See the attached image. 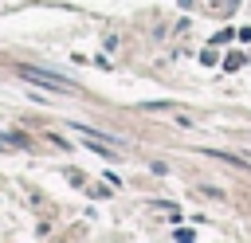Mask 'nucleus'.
I'll return each instance as SVG.
<instances>
[{
	"instance_id": "2",
	"label": "nucleus",
	"mask_w": 251,
	"mask_h": 243,
	"mask_svg": "<svg viewBox=\"0 0 251 243\" xmlns=\"http://www.w3.org/2000/svg\"><path fill=\"white\" fill-rule=\"evenodd\" d=\"M224 67H227V71H239V67H243V55H227Z\"/></svg>"
},
{
	"instance_id": "3",
	"label": "nucleus",
	"mask_w": 251,
	"mask_h": 243,
	"mask_svg": "<svg viewBox=\"0 0 251 243\" xmlns=\"http://www.w3.org/2000/svg\"><path fill=\"white\" fill-rule=\"evenodd\" d=\"M235 39H239V43H251V27H239V31H235Z\"/></svg>"
},
{
	"instance_id": "1",
	"label": "nucleus",
	"mask_w": 251,
	"mask_h": 243,
	"mask_svg": "<svg viewBox=\"0 0 251 243\" xmlns=\"http://www.w3.org/2000/svg\"><path fill=\"white\" fill-rule=\"evenodd\" d=\"M20 78H27V82H35V86H43V90H59V94H71V90H75L71 78L51 74V71H39V67H20Z\"/></svg>"
}]
</instances>
